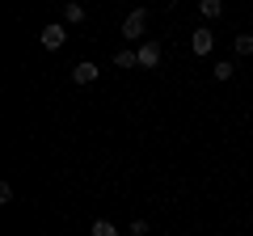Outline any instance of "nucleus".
I'll return each instance as SVG.
<instances>
[{
    "mask_svg": "<svg viewBox=\"0 0 253 236\" xmlns=\"http://www.w3.org/2000/svg\"><path fill=\"white\" fill-rule=\"evenodd\" d=\"M38 38H42V46H46V51H59V46L68 42V30H63L59 21H51V26H42V34H38Z\"/></svg>",
    "mask_w": 253,
    "mask_h": 236,
    "instance_id": "2",
    "label": "nucleus"
},
{
    "mask_svg": "<svg viewBox=\"0 0 253 236\" xmlns=\"http://www.w3.org/2000/svg\"><path fill=\"white\" fill-rule=\"evenodd\" d=\"M232 72H236L232 64H215V80H232Z\"/></svg>",
    "mask_w": 253,
    "mask_h": 236,
    "instance_id": "11",
    "label": "nucleus"
},
{
    "mask_svg": "<svg viewBox=\"0 0 253 236\" xmlns=\"http://www.w3.org/2000/svg\"><path fill=\"white\" fill-rule=\"evenodd\" d=\"M63 17L76 26V21H84V9H81V4H68V9H63Z\"/></svg>",
    "mask_w": 253,
    "mask_h": 236,
    "instance_id": "10",
    "label": "nucleus"
},
{
    "mask_svg": "<svg viewBox=\"0 0 253 236\" xmlns=\"http://www.w3.org/2000/svg\"><path fill=\"white\" fill-rule=\"evenodd\" d=\"M114 68H139V51H131V46H123V51L114 55Z\"/></svg>",
    "mask_w": 253,
    "mask_h": 236,
    "instance_id": "6",
    "label": "nucleus"
},
{
    "mask_svg": "<svg viewBox=\"0 0 253 236\" xmlns=\"http://www.w3.org/2000/svg\"><path fill=\"white\" fill-rule=\"evenodd\" d=\"M156 64H161V46L144 42V46H139V68H156Z\"/></svg>",
    "mask_w": 253,
    "mask_h": 236,
    "instance_id": "4",
    "label": "nucleus"
},
{
    "mask_svg": "<svg viewBox=\"0 0 253 236\" xmlns=\"http://www.w3.org/2000/svg\"><path fill=\"white\" fill-rule=\"evenodd\" d=\"M199 13H203V17H219L224 4H219V0H199Z\"/></svg>",
    "mask_w": 253,
    "mask_h": 236,
    "instance_id": "7",
    "label": "nucleus"
},
{
    "mask_svg": "<svg viewBox=\"0 0 253 236\" xmlns=\"http://www.w3.org/2000/svg\"><path fill=\"white\" fill-rule=\"evenodd\" d=\"M211 46H215V34L211 30H194V55H211Z\"/></svg>",
    "mask_w": 253,
    "mask_h": 236,
    "instance_id": "5",
    "label": "nucleus"
},
{
    "mask_svg": "<svg viewBox=\"0 0 253 236\" xmlns=\"http://www.w3.org/2000/svg\"><path fill=\"white\" fill-rule=\"evenodd\" d=\"M144 30H148V9L126 13V21H123V34H126V42H131V38H144Z\"/></svg>",
    "mask_w": 253,
    "mask_h": 236,
    "instance_id": "1",
    "label": "nucleus"
},
{
    "mask_svg": "<svg viewBox=\"0 0 253 236\" xmlns=\"http://www.w3.org/2000/svg\"><path fill=\"white\" fill-rule=\"evenodd\" d=\"M97 76H101V68H97V64H89V59L72 68V80H76V84H93Z\"/></svg>",
    "mask_w": 253,
    "mask_h": 236,
    "instance_id": "3",
    "label": "nucleus"
},
{
    "mask_svg": "<svg viewBox=\"0 0 253 236\" xmlns=\"http://www.w3.org/2000/svg\"><path fill=\"white\" fill-rule=\"evenodd\" d=\"M236 55H253V34H236Z\"/></svg>",
    "mask_w": 253,
    "mask_h": 236,
    "instance_id": "9",
    "label": "nucleus"
},
{
    "mask_svg": "<svg viewBox=\"0 0 253 236\" xmlns=\"http://www.w3.org/2000/svg\"><path fill=\"white\" fill-rule=\"evenodd\" d=\"M93 236H118V228L110 219H93Z\"/></svg>",
    "mask_w": 253,
    "mask_h": 236,
    "instance_id": "8",
    "label": "nucleus"
}]
</instances>
